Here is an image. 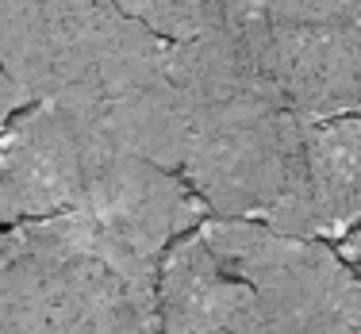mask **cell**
Returning <instances> with one entry per match:
<instances>
[{
    "label": "cell",
    "instance_id": "6da1fadb",
    "mask_svg": "<svg viewBox=\"0 0 361 334\" xmlns=\"http://www.w3.org/2000/svg\"><path fill=\"white\" fill-rule=\"evenodd\" d=\"M0 70L166 169L185 158L169 39L116 0H0Z\"/></svg>",
    "mask_w": 361,
    "mask_h": 334
},
{
    "label": "cell",
    "instance_id": "7a4b0ae2",
    "mask_svg": "<svg viewBox=\"0 0 361 334\" xmlns=\"http://www.w3.org/2000/svg\"><path fill=\"white\" fill-rule=\"evenodd\" d=\"M169 62L185 111V181L212 216L269 223L296 181L312 119L273 81L250 0H223L200 35L169 42Z\"/></svg>",
    "mask_w": 361,
    "mask_h": 334
},
{
    "label": "cell",
    "instance_id": "9c48e42d",
    "mask_svg": "<svg viewBox=\"0 0 361 334\" xmlns=\"http://www.w3.org/2000/svg\"><path fill=\"white\" fill-rule=\"evenodd\" d=\"M338 254H342V258H346L350 265H354V269H357V277H361V227L354 230V235H346V238H342V242H338Z\"/></svg>",
    "mask_w": 361,
    "mask_h": 334
},
{
    "label": "cell",
    "instance_id": "3957f363",
    "mask_svg": "<svg viewBox=\"0 0 361 334\" xmlns=\"http://www.w3.org/2000/svg\"><path fill=\"white\" fill-rule=\"evenodd\" d=\"M361 277L323 238L208 216L158 261L161 334H243L312 311H357Z\"/></svg>",
    "mask_w": 361,
    "mask_h": 334
},
{
    "label": "cell",
    "instance_id": "5b68a950",
    "mask_svg": "<svg viewBox=\"0 0 361 334\" xmlns=\"http://www.w3.org/2000/svg\"><path fill=\"white\" fill-rule=\"evenodd\" d=\"M269 227L323 242L361 227V111L307 123L296 181Z\"/></svg>",
    "mask_w": 361,
    "mask_h": 334
},
{
    "label": "cell",
    "instance_id": "ba28073f",
    "mask_svg": "<svg viewBox=\"0 0 361 334\" xmlns=\"http://www.w3.org/2000/svg\"><path fill=\"white\" fill-rule=\"evenodd\" d=\"M27 100H31L27 92H23L20 85L12 81V77L0 70V135H4V127L12 123V116H16L23 104H27Z\"/></svg>",
    "mask_w": 361,
    "mask_h": 334
},
{
    "label": "cell",
    "instance_id": "30bf717a",
    "mask_svg": "<svg viewBox=\"0 0 361 334\" xmlns=\"http://www.w3.org/2000/svg\"><path fill=\"white\" fill-rule=\"evenodd\" d=\"M357 334H361V311H357Z\"/></svg>",
    "mask_w": 361,
    "mask_h": 334
},
{
    "label": "cell",
    "instance_id": "52a82bcc",
    "mask_svg": "<svg viewBox=\"0 0 361 334\" xmlns=\"http://www.w3.org/2000/svg\"><path fill=\"white\" fill-rule=\"evenodd\" d=\"M357 311L292 315V319H273V323H262V327L243 330V334H357Z\"/></svg>",
    "mask_w": 361,
    "mask_h": 334
},
{
    "label": "cell",
    "instance_id": "8992f818",
    "mask_svg": "<svg viewBox=\"0 0 361 334\" xmlns=\"http://www.w3.org/2000/svg\"><path fill=\"white\" fill-rule=\"evenodd\" d=\"M127 16H135L139 23L154 31V35L180 42L192 39L216 20L223 0H116Z\"/></svg>",
    "mask_w": 361,
    "mask_h": 334
},
{
    "label": "cell",
    "instance_id": "277c9868",
    "mask_svg": "<svg viewBox=\"0 0 361 334\" xmlns=\"http://www.w3.org/2000/svg\"><path fill=\"white\" fill-rule=\"evenodd\" d=\"M273 81L304 119L361 111V0H250Z\"/></svg>",
    "mask_w": 361,
    "mask_h": 334
}]
</instances>
